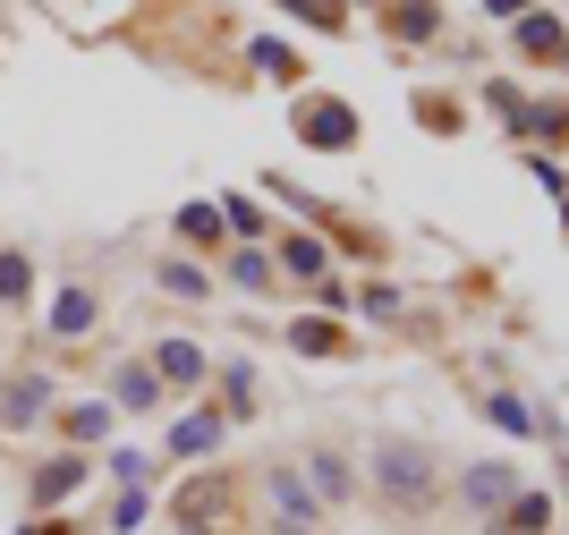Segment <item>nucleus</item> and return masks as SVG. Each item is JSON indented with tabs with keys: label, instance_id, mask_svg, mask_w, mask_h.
Returning <instances> with one entry per match:
<instances>
[{
	"label": "nucleus",
	"instance_id": "1",
	"mask_svg": "<svg viewBox=\"0 0 569 535\" xmlns=\"http://www.w3.org/2000/svg\"><path fill=\"white\" fill-rule=\"evenodd\" d=\"M170 518H179V535H230L238 485L221 476V467H204V476H188V485L170 493Z\"/></svg>",
	"mask_w": 569,
	"mask_h": 535
},
{
	"label": "nucleus",
	"instance_id": "2",
	"mask_svg": "<svg viewBox=\"0 0 569 535\" xmlns=\"http://www.w3.org/2000/svg\"><path fill=\"white\" fill-rule=\"evenodd\" d=\"M375 485L400 493V502H426V493H433V459L417 443H382L375 450Z\"/></svg>",
	"mask_w": 569,
	"mask_h": 535
},
{
	"label": "nucleus",
	"instance_id": "3",
	"mask_svg": "<svg viewBox=\"0 0 569 535\" xmlns=\"http://www.w3.org/2000/svg\"><path fill=\"white\" fill-rule=\"evenodd\" d=\"M298 137H307V145H323V153H340V145L357 137L349 102H298Z\"/></svg>",
	"mask_w": 569,
	"mask_h": 535
},
{
	"label": "nucleus",
	"instance_id": "4",
	"mask_svg": "<svg viewBox=\"0 0 569 535\" xmlns=\"http://www.w3.org/2000/svg\"><path fill=\"white\" fill-rule=\"evenodd\" d=\"M272 502H281V527L289 535H315V518H323V511H315V493L298 485V476H272Z\"/></svg>",
	"mask_w": 569,
	"mask_h": 535
},
{
	"label": "nucleus",
	"instance_id": "5",
	"mask_svg": "<svg viewBox=\"0 0 569 535\" xmlns=\"http://www.w3.org/2000/svg\"><path fill=\"white\" fill-rule=\"evenodd\" d=\"M86 324H94V298H86V289H60V306H51V331H60V340H86Z\"/></svg>",
	"mask_w": 569,
	"mask_h": 535
},
{
	"label": "nucleus",
	"instance_id": "6",
	"mask_svg": "<svg viewBox=\"0 0 569 535\" xmlns=\"http://www.w3.org/2000/svg\"><path fill=\"white\" fill-rule=\"evenodd\" d=\"M153 374H162V383H196V374H204V357H196L188 340H162V357H153Z\"/></svg>",
	"mask_w": 569,
	"mask_h": 535
},
{
	"label": "nucleus",
	"instance_id": "7",
	"mask_svg": "<svg viewBox=\"0 0 569 535\" xmlns=\"http://www.w3.org/2000/svg\"><path fill=\"white\" fill-rule=\"evenodd\" d=\"M43 399H51V383H9V408H0V417L26 425V417H43Z\"/></svg>",
	"mask_w": 569,
	"mask_h": 535
},
{
	"label": "nucleus",
	"instance_id": "8",
	"mask_svg": "<svg viewBox=\"0 0 569 535\" xmlns=\"http://www.w3.org/2000/svg\"><path fill=\"white\" fill-rule=\"evenodd\" d=\"M289 340H298V349H315V357H340V331L323 324V315H307V324H289Z\"/></svg>",
	"mask_w": 569,
	"mask_h": 535
},
{
	"label": "nucleus",
	"instance_id": "9",
	"mask_svg": "<svg viewBox=\"0 0 569 535\" xmlns=\"http://www.w3.org/2000/svg\"><path fill=\"white\" fill-rule=\"evenodd\" d=\"M213 443H221V425H213V417H188L179 434H170V450H179V459H196V450H213Z\"/></svg>",
	"mask_w": 569,
	"mask_h": 535
},
{
	"label": "nucleus",
	"instance_id": "10",
	"mask_svg": "<svg viewBox=\"0 0 569 535\" xmlns=\"http://www.w3.org/2000/svg\"><path fill=\"white\" fill-rule=\"evenodd\" d=\"M77 476H86V459H51V467H43V502H60V493H77Z\"/></svg>",
	"mask_w": 569,
	"mask_h": 535
},
{
	"label": "nucleus",
	"instance_id": "11",
	"mask_svg": "<svg viewBox=\"0 0 569 535\" xmlns=\"http://www.w3.org/2000/svg\"><path fill=\"white\" fill-rule=\"evenodd\" d=\"M468 493L485 502V511H493V502H510V476H501V467H476V476H468Z\"/></svg>",
	"mask_w": 569,
	"mask_h": 535
},
{
	"label": "nucleus",
	"instance_id": "12",
	"mask_svg": "<svg viewBox=\"0 0 569 535\" xmlns=\"http://www.w3.org/2000/svg\"><path fill=\"white\" fill-rule=\"evenodd\" d=\"M281 264H289V273H323V247H315V238H289V247H281Z\"/></svg>",
	"mask_w": 569,
	"mask_h": 535
},
{
	"label": "nucleus",
	"instance_id": "13",
	"mask_svg": "<svg viewBox=\"0 0 569 535\" xmlns=\"http://www.w3.org/2000/svg\"><path fill=\"white\" fill-rule=\"evenodd\" d=\"M545 502H536V493H519V511H510V518H501V527H519V535H536V527H545Z\"/></svg>",
	"mask_w": 569,
	"mask_h": 535
},
{
	"label": "nucleus",
	"instance_id": "14",
	"mask_svg": "<svg viewBox=\"0 0 569 535\" xmlns=\"http://www.w3.org/2000/svg\"><path fill=\"white\" fill-rule=\"evenodd\" d=\"M519 43H527V51H561V26H552V18H527Z\"/></svg>",
	"mask_w": 569,
	"mask_h": 535
},
{
	"label": "nucleus",
	"instance_id": "15",
	"mask_svg": "<svg viewBox=\"0 0 569 535\" xmlns=\"http://www.w3.org/2000/svg\"><path fill=\"white\" fill-rule=\"evenodd\" d=\"M179 230H188V238H213L221 212H213V205H188V212H179Z\"/></svg>",
	"mask_w": 569,
	"mask_h": 535
},
{
	"label": "nucleus",
	"instance_id": "16",
	"mask_svg": "<svg viewBox=\"0 0 569 535\" xmlns=\"http://www.w3.org/2000/svg\"><path fill=\"white\" fill-rule=\"evenodd\" d=\"M0 298H26V264L18 256H0Z\"/></svg>",
	"mask_w": 569,
	"mask_h": 535
},
{
	"label": "nucleus",
	"instance_id": "17",
	"mask_svg": "<svg viewBox=\"0 0 569 535\" xmlns=\"http://www.w3.org/2000/svg\"><path fill=\"white\" fill-rule=\"evenodd\" d=\"M289 9H298V18H315V26H340V9H332V0H289Z\"/></svg>",
	"mask_w": 569,
	"mask_h": 535
},
{
	"label": "nucleus",
	"instance_id": "18",
	"mask_svg": "<svg viewBox=\"0 0 569 535\" xmlns=\"http://www.w3.org/2000/svg\"><path fill=\"white\" fill-rule=\"evenodd\" d=\"M485 9H501V18H510V9H527V0H485Z\"/></svg>",
	"mask_w": 569,
	"mask_h": 535
},
{
	"label": "nucleus",
	"instance_id": "19",
	"mask_svg": "<svg viewBox=\"0 0 569 535\" xmlns=\"http://www.w3.org/2000/svg\"><path fill=\"white\" fill-rule=\"evenodd\" d=\"M26 535H60V527H26Z\"/></svg>",
	"mask_w": 569,
	"mask_h": 535
}]
</instances>
